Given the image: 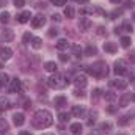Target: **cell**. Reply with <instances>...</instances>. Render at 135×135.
Masks as SVG:
<instances>
[{"mask_svg":"<svg viewBox=\"0 0 135 135\" xmlns=\"http://www.w3.org/2000/svg\"><path fill=\"white\" fill-rule=\"evenodd\" d=\"M52 123H54L52 113L47 112V110H38L33 115V119H32V124H33V127H36V129H46Z\"/></svg>","mask_w":135,"mask_h":135,"instance_id":"obj_1","label":"cell"},{"mask_svg":"<svg viewBox=\"0 0 135 135\" xmlns=\"http://www.w3.org/2000/svg\"><path fill=\"white\" fill-rule=\"evenodd\" d=\"M69 83H71V80H69V75H68V74L61 75V74H58V72H54V74L47 79V85H49L50 88H55V90H61V88H65Z\"/></svg>","mask_w":135,"mask_h":135,"instance_id":"obj_2","label":"cell"},{"mask_svg":"<svg viewBox=\"0 0 135 135\" xmlns=\"http://www.w3.org/2000/svg\"><path fill=\"white\" fill-rule=\"evenodd\" d=\"M86 72L93 77H98V79H102L108 74V68H107V63L104 61H96L94 65L86 68Z\"/></svg>","mask_w":135,"mask_h":135,"instance_id":"obj_3","label":"cell"},{"mask_svg":"<svg viewBox=\"0 0 135 135\" xmlns=\"http://www.w3.org/2000/svg\"><path fill=\"white\" fill-rule=\"evenodd\" d=\"M115 74L116 75L127 74V63H126V60H116L115 61Z\"/></svg>","mask_w":135,"mask_h":135,"instance_id":"obj_4","label":"cell"},{"mask_svg":"<svg viewBox=\"0 0 135 135\" xmlns=\"http://www.w3.org/2000/svg\"><path fill=\"white\" fill-rule=\"evenodd\" d=\"M8 88H9V93H21V90H22V83H21L19 79H13V80L9 82Z\"/></svg>","mask_w":135,"mask_h":135,"instance_id":"obj_5","label":"cell"},{"mask_svg":"<svg viewBox=\"0 0 135 135\" xmlns=\"http://www.w3.org/2000/svg\"><path fill=\"white\" fill-rule=\"evenodd\" d=\"M72 83H74L77 88H83V86H86V77L82 75V74H79V75H75V77L72 79Z\"/></svg>","mask_w":135,"mask_h":135,"instance_id":"obj_6","label":"cell"},{"mask_svg":"<svg viewBox=\"0 0 135 135\" xmlns=\"http://www.w3.org/2000/svg\"><path fill=\"white\" fill-rule=\"evenodd\" d=\"M13 38H14V33H13V30H9V28H5L2 35H0V39L3 41V42H9V41H13Z\"/></svg>","mask_w":135,"mask_h":135,"instance_id":"obj_7","label":"cell"},{"mask_svg":"<svg viewBox=\"0 0 135 135\" xmlns=\"http://www.w3.org/2000/svg\"><path fill=\"white\" fill-rule=\"evenodd\" d=\"M90 27H91V21H90L88 17H80V21H79V28H80L82 32H86V30H90Z\"/></svg>","mask_w":135,"mask_h":135,"instance_id":"obj_8","label":"cell"},{"mask_svg":"<svg viewBox=\"0 0 135 135\" xmlns=\"http://www.w3.org/2000/svg\"><path fill=\"white\" fill-rule=\"evenodd\" d=\"M46 24V17L42 16V14H38V16H35V17H32V25L33 27H42Z\"/></svg>","mask_w":135,"mask_h":135,"instance_id":"obj_9","label":"cell"},{"mask_svg":"<svg viewBox=\"0 0 135 135\" xmlns=\"http://www.w3.org/2000/svg\"><path fill=\"white\" fill-rule=\"evenodd\" d=\"M110 85H112L113 88H116V90H124V88L127 86V80L116 79V80H112V82H110Z\"/></svg>","mask_w":135,"mask_h":135,"instance_id":"obj_10","label":"cell"},{"mask_svg":"<svg viewBox=\"0 0 135 135\" xmlns=\"http://www.w3.org/2000/svg\"><path fill=\"white\" fill-rule=\"evenodd\" d=\"M13 57V50L9 49V47H0V58L2 60H9Z\"/></svg>","mask_w":135,"mask_h":135,"instance_id":"obj_11","label":"cell"},{"mask_svg":"<svg viewBox=\"0 0 135 135\" xmlns=\"http://www.w3.org/2000/svg\"><path fill=\"white\" fill-rule=\"evenodd\" d=\"M30 19H32V14H30V11H22V13L17 16V22H21V24H27Z\"/></svg>","mask_w":135,"mask_h":135,"instance_id":"obj_12","label":"cell"},{"mask_svg":"<svg viewBox=\"0 0 135 135\" xmlns=\"http://www.w3.org/2000/svg\"><path fill=\"white\" fill-rule=\"evenodd\" d=\"M83 113H85V108H83L82 105H74V107H72V110H71V115H72V116H75V118H80Z\"/></svg>","mask_w":135,"mask_h":135,"instance_id":"obj_13","label":"cell"},{"mask_svg":"<svg viewBox=\"0 0 135 135\" xmlns=\"http://www.w3.org/2000/svg\"><path fill=\"white\" fill-rule=\"evenodd\" d=\"M104 50L108 52V54H115V52L118 50V46H116L115 42H105V44H104Z\"/></svg>","mask_w":135,"mask_h":135,"instance_id":"obj_14","label":"cell"},{"mask_svg":"<svg viewBox=\"0 0 135 135\" xmlns=\"http://www.w3.org/2000/svg\"><path fill=\"white\" fill-rule=\"evenodd\" d=\"M13 121H14L16 126H22V124L25 123V116H24V113H16V115L13 116Z\"/></svg>","mask_w":135,"mask_h":135,"instance_id":"obj_15","label":"cell"},{"mask_svg":"<svg viewBox=\"0 0 135 135\" xmlns=\"http://www.w3.org/2000/svg\"><path fill=\"white\" fill-rule=\"evenodd\" d=\"M68 47H69V41H68V39L61 38V39L57 41V49H58V50H66Z\"/></svg>","mask_w":135,"mask_h":135,"instance_id":"obj_16","label":"cell"},{"mask_svg":"<svg viewBox=\"0 0 135 135\" xmlns=\"http://www.w3.org/2000/svg\"><path fill=\"white\" fill-rule=\"evenodd\" d=\"M54 104H55V107H65L68 104V99L65 96H57V98L54 99Z\"/></svg>","mask_w":135,"mask_h":135,"instance_id":"obj_17","label":"cell"},{"mask_svg":"<svg viewBox=\"0 0 135 135\" xmlns=\"http://www.w3.org/2000/svg\"><path fill=\"white\" fill-rule=\"evenodd\" d=\"M9 75L6 74V72H0V86H6V85H9Z\"/></svg>","mask_w":135,"mask_h":135,"instance_id":"obj_18","label":"cell"},{"mask_svg":"<svg viewBox=\"0 0 135 135\" xmlns=\"http://www.w3.org/2000/svg\"><path fill=\"white\" fill-rule=\"evenodd\" d=\"M57 63L55 61H47V63H44V69L46 71H49V72H57Z\"/></svg>","mask_w":135,"mask_h":135,"instance_id":"obj_19","label":"cell"},{"mask_svg":"<svg viewBox=\"0 0 135 135\" xmlns=\"http://www.w3.org/2000/svg\"><path fill=\"white\" fill-rule=\"evenodd\" d=\"M69 129H71L72 134H80V132H82V124H80V123H72Z\"/></svg>","mask_w":135,"mask_h":135,"instance_id":"obj_20","label":"cell"},{"mask_svg":"<svg viewBox=\"0 0 135 135\" xmlns=\"http://www.w3.org/2000/svg\"><path fill=\"white\" fill-rule=\"evenodd\" d=\"M32 47H33V49H36V50H38V49H41V47H42V39L35 36L33 39H32Z\"/></svg>","mask_w":135,"mask_h":135,"instance_id":"obj_21","label":"cell"},{"mask_svg":"<svg viewBox=\"0 0 135 135\" xmlns=\"http://www.w3.org/2000/svg\"><path fill=\"white\" fill-rule=\"evenodd\" d=\"M104 98H105L108 102H115L116 101V94H115L113 91H105V93H104Z\"/></svg>","mask_w":135,"mask_h":135,"instance_id":"obj_22","label":"cell"},{"mask_svg":"<svg viewBox=\"0 0 135 135\" xmlns=\"http://www.w3.org/2000/svg\"><path fill=\"white\" fill-rule=\"evenodd\" d=\"M11 102L8 101L6 98H3V96H0V108H3V110H6V108H9L11 105H9Z\"/></svg>","mask_w":135,"mask_h":135,"instance_id":"obj_23","label":"cell"},{"mask_svg":"<svg viewBox=\"0 0 135 135\" xmlns=\"http://www.w3.org/2000/svg\"><path fill=\"white\" fill-rule=\"evenodd\" d=\"M58 119L61 121V123H66L71 119V113H66V112H61L60 115H58Z\"/></svg>","mask_w":135,"mask_h":135,"instance_id":"obj_24","label":"cell"},{"mask_svg":"<svg viewBox=\"0 0 135 135\" xmlns=\"http://www.w3.org/2000/svg\"><path fill=\"white\" fill-rule=\"evenodd\" d=\"M0 22H2V24H8V22H9V13H8V11H3V13L0 14Z\"/></svg>","mask_w":135,"mask_h":135,"instance_id":"obj_25","label":"cell"},{"mask_svg":"<svg viewBox=\"0 0 135 135\" xmlns=\"http://www.w3.org/2000/svg\"><path fill=\"white\" fill-rule=\"evenodd\" d=\"M131 42H132V41H131V36H121V46H123V47L127 49V47L131 46Z\"/></svg>","mask_w":135,"mask_h":135,"instance_id":"obj_26","label":"cell"},{"mask_svg":"<svg viewBox=\"0 0 135 135\" xmlns=\"http://www.w3.org/2000/svg\"><path fill=\"white\" fill-rule=\"evenodd\" d=\"M96 54H98V49H96L94 46H88V47L85 49V55H88V57H90V55H96Z\"/></svg>","mask_w":135,"mask_h":135,"instance_id":"obj_27","label":"cell"},{"mask_svg":"<svg viewBox=\"0 0 135 135\" xmlns=\"http://www.w3.org/2000/svg\"><path fill=\"white\" fill-rule=\"evenodd\" d=\"M129 101H131V96H129V94H124V96L119 99V107H127Z\"/></svg>","mask_w":135,"mask_h":135,"instance_id":"obj_28","label":"cell"},{"mask_svg":"<svg viewBox=\"0 0 135 135\" xmlns=\"http://www.w3.org/2000/svg\"><path fill=\"white\" fill-rule=\"evenodd\" d=\"M74 14H75V13H74V8H72V6H66V8H65V16H66L68 19H72Z\"/></svg>","mask_w":135,"mask_h":135,"instance_id":"obj_29","label":"cell"},{"mask_svg":"<svg viewBox=\"0 0 135 135\" xmlns=\"http://www.w3.org/2000/svg\"><path fill=\"white\" fill-rule=\"evenodd\" d=\"M72 52H74V55H75L77 58H80V57H82V49H80V46L74 44V46H72Z\"/></svg>","mask_w":135,"mask_h":135,"instance_id":"obj_30","label":"cell"},{"mask_svg":"<svg viewBox=\"0 0 135 135\" xmlns=\"http://www.w3.org/2000/svg\"><path fill=\"white\" fill-rule=\"evenodd\" d=\"M101 96H104V93H102L101 90L98 88V90H94V91H93V94H91V99H93V101H98Z\"/></svg>","mask_w":135,"mask_h":135,"instance_id":"obj_31","label":"cell"},{"mask_svg":"<svg viewBox=\"0 0 135 135\" xmlns=\"http://www.w3.org/2000/svg\"><path fill=\"white\" fill-rule=\"evenodd\" d=\"M121 30H124V32H129V33H132L134 27H132V24H131V22H124V24H123V27H121Z\"/></svg>","mask_w":135,"mask_h":135,"instance_id":"obj_32","label":"cell"},{"mask_svg":"<svg viewBox=\"0 0 135 135\" xmlns=\"http://www.w3.org/2000/svg\"><path fill=\"white\" fill-rule=\"evenodd\" d=\"M8 129H9L8 123H6L5 119H0V132H3V134H5V132H6Z\"/></svg>","mask_w":135,"mask_h":135,"instance_id":"obj_33","label":"cell"},{"mask_svg":"<svg viewBox=\"0 0 135 135\" xmlns=\"http://www.w3.org/2000/svg\"><path fill=\"white\" fill-rule=\"evenodd\" d=\"M123 14V9H113L112 13H110V19H116L118 16H121Z\"/></svg>","mask_w":135,"mask_h":135,"instance_id":"obj_34","label":"cell"},{"mask_svg":"<svg viewBox=\"0 0 135 135\" xmlns=\"http://www.w3.org/2000/svg\"><path fill=\"white\" fill-rule=\"evenodd\" d=\"M96 116H98V113H96V112H91V113H90V119H88V126H91V124H93V123L96 121Z\"/></svg>","mask_w":135,"mask_h":135,"instance_id":"obj_35","label":"cell"},{"mask_svg":"<svg viewBox=\"0 0 135 135\" xmlns=\"http://www.w3.org/2000/svg\"><path fill=\"white\" fill-rule=\"evenodd\" d=\"M112 129V124L110 123H102L101 124V131H105V132H108Z\"/></svg>","mask_w":135,"mask_h":135,"instance_id":"obj_36","label":"cell"},{"mask_svg":"<svg viewBox=\"0 0 135 135\" xmlns=\"http://www.w3.org/2000/svg\"><path fill=\"white\" fill-rule=\"evenodd\" d=\"M13 2H14V6L16 8H22L25 5V0H13Z\"/></svg>","mask_w":135,"mask_h":135,"instance_id":"obj_37","label":"cell"},{"mask_svg":"<svg viewBox=\"0 0 135 135\" xmlns=\"http://www.w3.org/2000/svg\"><path fill=\"white\" fill-rule=\"evenodd\" d=\"M50 2H52L55 6H63V5L66 3V0H50Z\"/></svg>","mask_w":135,"mask_h":135,"instance_id":"obj_38","label":"cell"},{"mask_svg":"<svg viewBox=\"0 0 135 135\" xmlns=\"http://www.w3.org/2000/svg\"><path fill=\"white\" fill-rule=\"evenodd\" d=\"M118 124H119V126H126V124H127V116H121L119 121H118Z\"/></svg>","mask_w":135,"mask_h":135,"instance_id":"obj_39","label":"cell"},{"mask_svg":"<svg viewBox=\"0 0 135 135\" xmlns=\"http://www.w3.org/2000/svg\"><path fill=\"white\" fill-rule=\"evenodd\" d=\"M32 39H33V36L28 33V32H27V33H24V42H28V41H32Z\"/></svg>","mask_w":135,"mask_h":135,"instance_id":"obj_40","label":"cell"},{"mask_svg":"<svg viewBox=\"0 0 135 135\" xmlns=\"http://www.w3.org/2000/svg\"><path fill=\"white\" fill-rule=\"evenodd\" d=\"M96 33L99 35V36H104V35H107V32H105L104 27H98V32H96Z\"/></svg>","mask_w":135,"mask_h":135,"instance_id":"obj_41","label":"cell"},{"mask_svg":"<svg viewBox=\"0 0 135 135\" xmlns=\"http://www.w3.org/2000/svg\"><path fill=\"white\" fill-rule=\"evenodd\" d=\"M57 33H58V30H57V28H50V30H49V36H50V38H54V36H57Z\"/></svg>","mask_w":135,"mask_h":135,"instance_id":"obj_42","label":"cell"},{"mask_svg":"<svg viewBox=\"0 0 135 135\" xmlns=\"http://www.w3.org/2000/svg\"><path fill=\"white\" fill-rule=\"evenodd\" d=\"M124 6L126 8H132L134 6V2L132 0H124Z\"/></svg>","mask_w":135,"mask_h":135,"instance_id":"obj_43","label":"cell"},{"mask_svg":"<svg viewBox=\"0 0 135 135\" xmlns=\"http://www.w3.org/2000/svg\"><path fill=\"white\" fill-rule=\"evenodd\" d=\"M52 21H54V22H60V21H61V16H60V14H54V16H52Z\"/></svg>","mask_w":135,"mask_h":135,"instance_id":"obj_44","label":"cell"},{"mask_svg":"<svg viewBox=\"0 0 135 135\" xmlns=\"http://www.w3.org/2000/svg\"><path fill=\"white\" fill-rule=\"evenodd\" d=\"M60 60H61L63 63H66L68 60H69V57H68V55H65V54H61V55H60Z\"/></svg>","mask_w":135,"mask_h":135,"instance_id":"obj_45","label":"cell"},{"mask_svg":"<svg viewBox=\"0 0 135 135\" xmlns=\"http://www.w3.org/2000/svg\"><path fill=\"white\" fill-rule=\"evenodd\" d=\"M129 60H131L132 63H135V52H131V54H129Z\"/></svg>","mask_w":135,"mask_h":135,"instance_id":"obj_46","label":"cell"},{"mask_svg":"<svg viewBox=\"0 0 135 135\" xmlns=\"http://www.w3.org/2000/svg\"><path fill=\"white\" fill-rule=\"evenodd\" d=\"M75 2H77L79 5H86V3H88L90 0H75Z\"/></svg>","mask_w":135,"mask_h":135,"instance_id":"obj_47","label":"cell"},{"mask_svg":"<svg viewBox=\"0 0 135 135\" xmlns=\"http://www.w3.org/2000/svg\"><path fill=\"white\" fill-rule=\"evenodd\" d=\"M74 93H75V96H80V98H83V96H85V94H83L82 91H79V90H75Z\"/></svg>","mask_w":135,"mask_h":135,"instance_id":"obj_48","label":"cell"},{"mask_svg":"<svg viewBox=\"0 0 135 135\" xmlns=\"http://www.w3.org/2000/svg\"><path fill=\"white\" fill-rule=\"evenodd\" d=\"M32 107V102L30 101H25V105H24V108H30Z\"/></svg>","mask_w":135,"mask_h":135,"instance_id":"obj_49","label":"cell"},{"mask_svg":"<svg viewBox=\"0 0 135 135\" xmlns=\"http://www.w3.org/2000/svg\"><path fill=\"white\" fill-rule=\"evenodd\" d=\"M19 135H32V134H30L28 131H21V132H19Z\"/></svg>","mask_w":135,"mask_h":135,"instance_id":"obj_50","label":"cell"},{"mask_svg":"<svg viewBox=\"0 0 135 135\" xmlns=\"http://www.w3.org/2000/svg\"><path fill=\"white\" fill-rule=\"evenodd\" d=\"M110 2H112V3H119L121 0H110Z\"/></svg>","mask_w":135,"mask_h":135,"instance_id":"obj_51","label":"cell"},{"mask_svg":"<svg viewBox=\"0 0 135 135\" xmlns=\"http://www.w3.org/2000/svg\"><path fill=\"white\" fill-rule=\"evenodd\" d=\"M2 6H3V2H0V8H2Z\"/></svg>","mask_w":135,"mask_h":135,"instance_id":"obj_52","label":"cell"},{"mask_svg":"<svg viewBox=\"0 0 135 135\" xmlns=\"http://www.w3.org/2000/svg\"><path fill=\"white\" fill-rule=\"evenodd\" d=\"M131 99H132V101H135V96H132V98H131Z\"/></svg>","mask_w":135,"mask_h":135,"instance_id":"obj_53","label":"cell"},{"mask_svg":"<svg viewBox=\"0 0 135 135\" xmlns=\"http://www.w3.org/2000/svg\"><path fill=\"white\" fill-rule=\"evenodd\" d=\"M44 135H54V134H44Z\"/></svg>","mask_w":135,"mask_h":135,"instance_id":"obj_54","label":"cell"},{"mask_svg":"<svg viewBox=\"0 0 135 135\" xmlns=\"http://www.w3.org/2000/svg\"><path fill=\"white\" fill-rule=\"evenodd\" d=\"M134 21H135V13H134Z\"/></svg>","mask_w":135,"mask_h":135,"instance_id":"obj_55","label":"cell"}]
</instances>
